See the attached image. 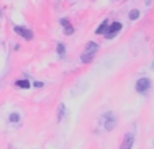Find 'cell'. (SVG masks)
Here are the masks:
<instances>
[{"label": "cell", "mask_w": 154, "mask_h": 149, "mask_svg": "<svg viewBox=\"0 0 154 149\" xmlns=\"http://www.w3.org/2000/svg\"><path fill=\"white\" fill-rule=\"evenodd\" d=\"M108 26H109V25H108V19H105L104 22H102L101 25H100V26L97 27V30H96V34H97V35H101V34H104V33L106 31Z\"/></svg>", "instance_id": "9c48e42d"}, {"label": "cell", "mask_w": 154, "mask_h": 149, "mask_svg": "<svg viewBox=\"0 0 154 149\" xmlns=\"http://www.w3.org/2000/svg\"><path fill=\"white\" fill-rule=\"evenodd\" d=\"M134 141H135V138H134V134H132V133H130V132L125 133L123 140H122V144H120V146H119V149H132Z\"/></svg>", "instance_id": "8992f818"}, {"label": "cell", "mask_w": 154, "mask_h": 149, "mask_svg": "<svg viewBox=\"0 0 154 149\" xmlns=\"http://www.w3.org/2000/svg\"><path fill=\"white\" fill-rule=\"evenodd\" d=\"M151 69H154V61H153V64H151Z\"/></svg>", "instance_id": "2e32d148"}, {"label": "cell", "mask_w": 154, "mask_h": 149, "mask_svg": "<svg viewBox=\"0 0 154 149\" xmlns=\"http://www.w3.org/2000/svg\"><path fill=\"white\" fill-rule=\"evenodd\" d=\"M150 87H151V80L149 77H140L135 84V89L139 94H145L146 91L150 89Z\"/></svg>", "instance_id": "277c9868"}, {"label": "cell", "mask_w": 154, "mask_h": 149, "mask_svg": "<svg viewBox=\"0 0 154 149\" xmlns=\"http://www.w3.org/2000/svg\"><path fill=\"white\" fill-rule=\"evenodd\" d=\"M64 114H66V106L63 103H60L57 107V122H61V119L64 118Z\"/></svg>", "instance_id": "30bf717a"}, {"label": "cell", "mask_w": 154, "mask_h": 149, "mask_svg": "<svg viewBox=\"0 0 154 149\" xmlns=\"http://www.w3.org/2000/svg\"><path fill=\"white\" fill-rule=\"evenodd\" d=\"M15 86H17L18 88H22V89H29L30 87H32V84H30V81L26 80V79H20V80L15 81Z\"/></svg>", "instance_id": "ba28073f"}, {"label": "cell", "mask_w": 154, "mask_h": 149, "mask_svg": "<svg viewBox=\"0 0 154 149\" xmlns=\"http://www.w3.org/2000/svg\"><path fill=\"white\" fill-rule=\"evenodd\" d=\"M56 52H57V54L60 56V57H64V54H66V46H64V43L59 42L57 46H56Z\"/></svg>", "instance_id": "8fae6325"}, {"label": "cell", "mask_w": 154, "mask_h": 149, "mask_svg": "<svg viewBox=\"0 0 154 149\" xmlns=\"http://www.w3.org/2000/svg\"><path fill=\"white\" fill-rule=\"evenodd\" d=\"M116 123H117V119L116 117H115V114L112 111L106 112L105 114V119H104V127L106 132H111V130H113L115 127H116Z\"/></svg>", "instance_id": "3957f363"}, {"label": "cell", "mask_w": 154, "mask_h": 149, "mask_svg": "<svg viewBox=\"0 0 154 149\" xmlns=\"http://www.w3.org/2000/svg\"><path fill=\"white\" fill-rule=\"evenodd\" d=\"M122 29H123V25L120 22L111 23V26H108L106 31L104 33V37L106 38V39H111V38H113L119 31H122Z\"/></svg>", "instance_id": "7a4b0ae2"}, {"label": "cell", "mask_w": 154, "mask_h": 149, "mask_svg": "<svg viewBox=\"0 0 154 149\" xmlns=\"http://www.w3.org/2000/svg\"><path fill=\"white\" fill-rule=\"evenodd\" d=\"M33 87H35V88H42L44 83L42 81H34V83H33Z\"/></svg>", "instance_id": "5bb4252c"}, {"label": "cell", "mask_w": 154, "mask_h": 149, "mask_svg": "<svg viewBox=\"0 0 154 149\" xmlns=\"http://www.w3.org/2000/svg\"><path fill=\"white\" fill-rule=\"evenodd\" d=\"M128 18H130V20H137L139 18V10H132L128 14Z\"/></svg>", "instance_id": "4fadbf2b"}, {"label": "cell", "mask_w": 154, "mask_h": 149, "mask_svg": "<svg viewBox=\"0 0 154 149\" xmlns=\"http://www.w3.org/2000/svg\"><path fill=\"white\" fill-rule=\"evenodd\" d=\"M100 49V45L97 42H94V41H89V43L86 45V48H85L83 53H82L81 56V60L83 64H89L91 60L94 58V56H96V53L98 52Z\"/></svg>", "instance_id": "6da1fadb"}, {"label": "cell", "mask_w": 154, "mask_h": 149, "mask_svg": "<svg viewBox=\"0 0 154 149\" xmlns=\"http://www.w3.org/2000/svg\"><path fill=\"white\" fill-rule=\"evenodd\" d=\"M151 1H153V0H146V4H147V6H149V4H150Z\"/></svg>", "instance_id": "9a60e30c"}, {"label": "cell", "mask_w": 154, "mask_h": 149, "mask_svg": "<svg viewBox=\"0 0 154 149\" xmlns=\"http://www.w3.org/2000/svg\"><path fill=\"white\" fill-rule=\"evenodd\" d=\"M14 31L17 33L19 37H22L23 39H26V41H32L33 38H34V34H33L32 30L26 29V27H23V26H15Z\"/></svg>", "instance_id": "5b68a950"}, {"label": "cell", "mask_w": 154, "mask_h": 149, "mask_svg": "<svg viewBox=\"0 0 154 149\" xmlns=\"http://www.w3.org/2000/svg\"><path fill=\"white\" fill-rule=\"evenodd\" d=\"M8 118H10V122H12V123H18L20 121V115L18 112H11Z\"/></svg>", "instance_id": "7c38bea8"}, {"label": "cell", "mask_w": 154, "mask_h": 149, "mask_svg": "<svg viewBox=\"0 0 154 149\" xmlns=\"http://www.w3.org/2000/svg\"><path fill=\"white\" fill-rule=\"evenodd\" d=\"M60 23H61V26H63L64 29V34L66 35H71L74 33V27L70 23V20L66 19V18H63V19H60Z\"/></svg>", "instance_id": "52a82bcc"}, {"label": "cell", "mask_w": 154, "mask_h": 149, "mask_svg": "<svg viewBox=\"0 0 154 149\" xmlns=\"http://www.w3.org/2000/svg\"><path fill=\"white\" fill-rule=\"evenodd\" d=\"M0 88H2V86H0Z\"/></svg>", "instance_id": "e0dca14e"}]
</instances>
